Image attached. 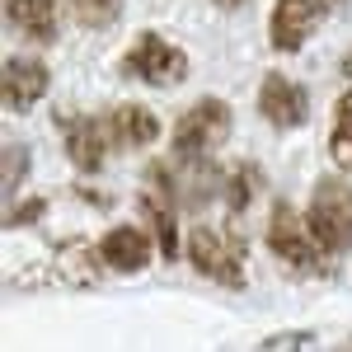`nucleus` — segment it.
<instances>
[{"label": "nucleus", "mask_w": 352, "mask_h": 352, "mask_svg": "<svg viewBox=\"0 0 352 352\" xmlns=\"http://www.w3.org/2000/svg\"><path fill=\"white\" fill-rule=\"evenodd\" d=\"M71 5V19L85 28H109L122 10V0H66Z\"/></svg>", "instance_id": "obj_17"}, {"label": "nucleus", "mask_w": 352, "mask_h": 352, "mask_svg": "<svg viewBox=\"0 0 352 352\" xmlns=\"http://www.w3.org/2000/svg\"><path fill=\"white\" fill-rule=\"evenodd\" d=\"M315 348V333L310 329H292V333H272L258 343V352H310Z\"/></svg>", "instance_id": "obj_19"}, {"label": "nucleus", "mask_w": 352, "mask_h": 352, "mask_svg": "<svg viewBox=\"0 0 352 352\" xmlns=\"http://www.w3.org/2000/svg\"><path fill=\"white\" fill-rule=\"evenodd\" d=\"M338 5H343V0H320V10H324V14H329V10H338Z\"/></svg>", "instance_id": "obj_22"}, {"label": "nucleus", "mask_w": 352, "mask_h": 352, "mask_svg": "<svg viewBox=\"0 0 352 352\" xmlns=\"http://www.w3.org/2000/svg\"><path fill=\"white\" fill-rule=\"evenodd\" d=\"M320 0H277L268 19V38L277 52H300L310 43V33L320 28Z\"/></svg>", "instance_id": "obj_8"}, {"label": "nucleus", "mask_w": 352, "mask_h": 352, "mask_svg": "<svg viewBox=\"0 0 352 352\" xmlns=\"http://www.w3.org/2000/svg\"><path fill=\"white\" fill-rule=\"evenodd\" d=\"M0 80H5V109H10V113H24V109H33V104L47 94L52 71H47L38 56H5Z\"/></svg>", "instance_id": "obj_9"}, {"label": "nucleus", "mask_w": 352, "mask_h": 352, "mask_svg": "<svg viewBox=\"0 0 352 352\" xmlns=\"http://www.w3.org/2000/svg\"><path fill=\"white\" fill-rule=\"evenodd\" d=\"M43 207H47V197H28V202H14L10 212H5V230H19V226H28V221L43 217Z\"/></svg>", "instance_id": "obj_20"}, {"label": "nucleus", "mask_w": 352, "mask_h": 352, "mask_svg": "<svg viewBox=\"0 0 352 352\" xmlns=\"http://www.w3.org/2000/svg\"><path fill=\"white\" fill-rule=\"evenodd\" d=\"M28 174V146H19V141H10L5 146V197H14V188H19V179Z\"/></svg>", "instance_id": "obj_18"}, {"label": "nucleus", "mask_w": 352, "mask_h": 352, "mask_svg": "<svg viewBox=\"0 0 352 352\" xmlns=\"http://www.w3.org/2000/svg\"><path fill=\"white\" fill-rule=\"evenodd\" d=\"M329 155L338 169H352V89L333 109V136H329Z\"/></svg>", "instance_id": "obj_16"}, {"label": "nucleus", "mask_w": 352, "mask_h": 352, "mask_svg": "<svg viewBox=\"0 0 352 352\" xmlns=\"http://www.w3.org/2000/svg\"><path fill=\"white\" fill-rule=\"evenodd\" d=\"M174 202H179V184L169 174V164H146V184H141V212L155 221V244L174 263L179 258V221H174Z\"/></svg>", "instance_id": "obj_6"}, {"label": "nucleus", "mask_w": 352, "mask_h": 352, "mask_svg": "<svg viewBox=\"0 0 352 352\" xmlns=\"http://www.w3.org/2000/svg\"><path fill=\"white\" fill-rule=\"evenodd\" d=\"M338 352H352V338H348V343H343V348H338Z\"/></svg>", "instance_id": "obj_24"}, {"label": "nucleus", "mask_w": 352, "mask_h": 352, "mask_svg": "<svg viewBox=\"0 0 352 352\" xmlns=\"http://www.w3.org/2000/svg\"><path fill=\"white\" fill-rule=\"evenodd\" d=\"M188 258L202 277H212L221 287H230V292L244 287V244L235 235H221L212 226H197L188 235Z\"/></svg>", "instance_id": "obj_4"}, {"label": "nucleus", "mask_w": 352, "mask_h": 352, "mask_svg": "<svg viewBox=\"0 0 352 352\" xmlns=\"http://www.w3.org/2000/svg\"><path fill=\"white\" fill-rule=\"evenodd\" d=\"M38 277H52V287H99V254H89L80 240L61 244L47 268H38Z\"/></svg>", "instance_id": "obj_13"}, {"label": "nucleus", "mask_w": 352, "mask_h": 352, "mask_svg": "<svg viewBox=\"0 0 352 352\" xmlns=\"http://www.w3.org/2000/svg\"><path fill=\"white\" fill-rule=\"evenodd\" d=\"M99 263L113 272H141L146 263H151V235L146 230H136V226H118V230H109L104 240H99Z\"/></svg>", "instance_id": "obj_12"}, {"label": "nucleus", "mask_w": 352, "mask_h": 352, "mask_svg": "<svg viewBox=\"0 0 352 352\" xmlns=\"http://www.w3.org/2000/svg\"><path fill=\"white\" fill-rule=\"evenodd\" d=\"M310 230L329 258L352 249V184L348 179H320L310 197Z\"/></svg>", "instance_id": "obj_2"}, {"label": "nucleus", "mask_w": 352, "mask_h": 352, "mask_svg": "<svg viewBox=\"0 0 352 352\" xmlns=\"http://www.w3.org/2000/svg\"><path fill=\"white\" fill-rule=\"evenodd\" d=\"M230 122H235V113H230V104H221V99L192 104V109L174 122V155L184 164H202L221 141L230 136Z\"/></svg>", "instance_id": "obj_3"}, {"label": "nucleus", "mask_w": 352, "mask_h": 352, "mask_svg": "<svg viewBox=\"0 0 352 352\" xmlns=\"http://www.w3.org/2000/svg\"><path fill=\"white\" fill-rule=\"evenodd\" d=\"M104 127H109V146L118 151H141L160 136V118L146 109V104H118L113 113H104Z\"/></svg>", "instance_id": "obj_10"}, {"label": "nucleus", "mask_w": 352, "mask_h": 352, "mask_svg": "<svg viewBox=\"0 0 352 352\" xmlns=\"http://www.w3.org/2000/svg\"><path fill=\"white\" fill-rule=\"evenodd\" d=\"M66 155H71L76 169L94 174V169L104 164V155H109V127H104V118H71Z\"/></svg>", "instance_id": "obj_14"}, {"label": "nucleus", "mask_w": 352, "mask_h": 352, "mask_svg": "<svg viewBox=\"0 0 352 352\" xmlns=\"http://www.w3.org/2000/svg\"><path fill=\"white\" fill-rule=\"evenodd\" d=\"M122 71L141 85L169 89V85H179L188 76V56H184V47L164 43L160 33H141L132 47H127V56H122Z\"/></svg>", "instance_id": "obj_5"}, {"label": "nucleus", "mask_w": 352, "mask_h": 352, "mask_svg": "<svg viewBox=\"0 0 352 352\" xmlns=\"http://www.w3.org/2000/svg\"><path fill=\"white\" fill-rule=\"evenodd\" d=\"M343 76H352V52H348V56H343Z\"/></svg>", "instance_id": "obj_23"}, {"label": "nucleus", "mask_w": 352, "mask_h": 352, "mask_svg": "<svg viewBox=\"0 0 352 352\" xmlns=\"http://www.w3.org/2000/svg\"><path fill=\"white\" fill-rule=\"evenodd\" d=\"M258 118L268 127H277V132H292V127H300L310 118V99H305V89L296 80H287L282 71H268L263 85H258Z\"/></svg>", "instance_id": "obj_7"}, {"label": "nucleus", "mask_w": 352, "mask_h": 352, "mask_svg": "<svg viewBox=\"0 0 352 352\" xmlns=\"http://www.w3.org/2000/svg\"><path fill=\"white\" fill-rule=\"evenodd\" d=\"M221 188H226V202H230V212H244V207H249V202H254V192L263 188V174H258V164H235V169H230V174H226V184H221Z\"/></svg>", "instance_id": "obj_15"}, {"label": "nucleus", "mask_w": 352, "mask_h": 352, "mask_svg": "<svg viewBox=\"0 0 352 352\" xmlns=\"http://www.w3.org/2000/svg\"><path fill=\"white\" fill-rule=\"evenodd\" d=\"M268 249L287 263L292 272H310V277H320V272L333 268V258H329L320 240H315V230H310V217H296V207L292 202H272V217H268Z\"/></svg>", "instance_id": "obj_1"}, {"label": "nucleus", "mask_w": 352, "mask_h": 352, "mask_svg": "<svg viewBox=\"0 0 352 352\" xmlns=\"http://www.w3.org/2000/svg\"><path fill=\"white\" fill-rule=\"evenodd\" d=\"M212 5H221V10H240L244 0H212Z\"/></svg>", "instance_id": "obj_21"}, {"label": "nucleus", "mask_w": 352, "mask_h": 352, "mask_svg": "<svg viewBox=\"0 0 352 352\" xmlns=\"http://www.w3.org/2000/svg\"><path fill=\"white\" fill-rule=\"evenodd\" d=\"M5 19L33 47H52L56 33H61V24H56V0H5Z\"/></svg>", "instance_id": "obj_11"}]
</instances>
